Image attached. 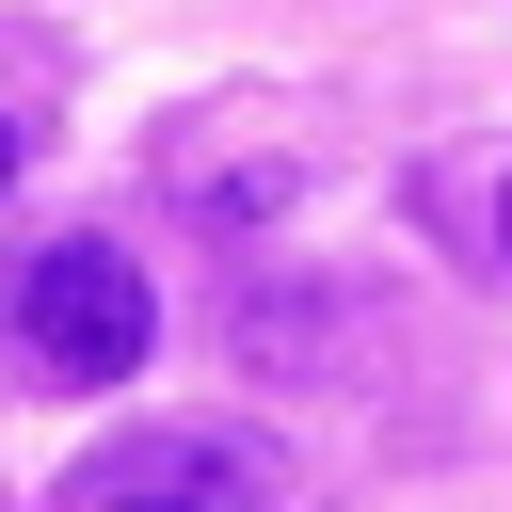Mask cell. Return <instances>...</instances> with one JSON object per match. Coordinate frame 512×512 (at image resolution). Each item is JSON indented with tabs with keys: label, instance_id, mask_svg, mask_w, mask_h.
Listing matches in <instances>:
<instances>
[{
	"label": "cell",
	"instance_id": "obj_6",
	"mask_svg": "<svg viewBox=\"0 0 512 512\" xmlns=\"http://www.w3.org/2000/svg\"><path fill=\"white\" fill-rule=\"evenodd\" d=\"M112 512H160V496H112Z\"/></svg>",
	"mask_w": 512,
	"mask_h": 512
},
{
	"label": "cell",
	"instance_id": "obj_3",
	"mask_svg": "<svg viewBox=\"0 0 512 512\" xmlns=\"http://www.w3.org/2000/svg\"><path fill=\"white\" fill-rule=\"evenodd\" d=\"M224 336H240V368H336L368 336V304H336V288H240Z\"/></svg>",
	"mask_w": 512,
	"mask_h": 512
},
{
	"label": "cell",
	"instance_id": "obj_2",
	"mask_svg": "<svg viewBox=\"0 0 512 512\" xmlns=\"http://www.w3.org/2000/svg\"><path fill=\"white\" fill-rule=\"evenodd\" d=\"M112 496H160V512H272V496H288V448L240 432V416H144V432H112V448L64 480V512H112Z\"/></svg>",
	"mask_w": 512,
	"mask_h": 512
},
{
	"label": "cell",
	"instance_id": "obj_5",
	"mask_svg": "<svg viewBox=\"0 0 512 512\" xmlns=\"http://www.w3.org/2000/svg\"><path fill=\"white\" fill-rule=\"evenodd\" d=\"M496 256H512V192H496Z\"/></svg>",
	"mask_w": 512,
	"mask_h": 512
},
{
	"label": "cell",
	"instance_id": "obj_4",
	"mask_svg": "<svg viewBox=\"0 0 512 512\" xmlns=\"http://www.w3.org/2000/svg\"><path fill=\"white\" fill-rule=\"evenodd\" d=\"M0 192H16V112H0Z\"/></svg>",
	"mask_w": 512,
	"mask_h": 512
},
{
	"label": "cell",
	"instance_id": "obj_1",
	"mask_svg": "<svg viewBox=\"0 0 512 512\" xmlns=\"http://www.w3.org/2000/svg\"><path fill=\"white\" fill-rule=\"evenodd\" d=\"M16 336H32L48 384H128L144 336H160V288H144V256H112V240H48V256L16 272Z\"/></svg>",
	"mask_w": 512,
	"mask_h": 512
}]
</instances>
